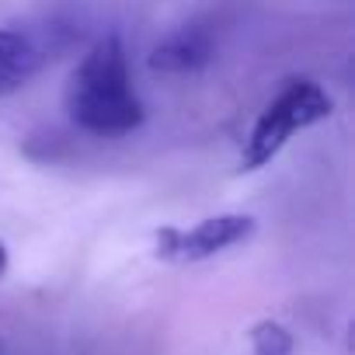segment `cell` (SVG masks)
<instances>
[{"label":"cell","instance_id":"3957f363","mask_svg":"<svg viewBox=\"0 0 355 355\" xmlns=\"http://www.w3.org/2000/svg\"><path fill=\"white\" fill-rule=\"evenodd\" d=\"M258 220L248 213H216L192 227L164 223L153 230V258L164 265H202L254 237Z\"/></svg>","mask_w":355,"mask_h":355},{"label":"cell","instance_id":"52a82bcc","mask_svg":"<svg viewBox=\"0 0 355 355\" xmlns=\"http://www.w3.org/2000/svg\"><path fill=\"white\" fill-rule=\"evenodd\" d=\"M8 268H11V251H8V244H4V241H0V282H4Z\"/></svg>","mask_w":355,"mask_h":355},{"label":"cell","instance_id":"6da1fadb","mask_svg":"<svg viewBox=\"0 0 355 355\" xmlns=\"http://www.w3.org/2000/svg\"><path fill=\"white\" fill-rule=\"evenodd\" d=\"M63 112L70 125L94 139H122L146 122V108L132 84L129 53L119 32L94 39L73 63L63 84Z\"/></svg>","mask_w":355,"mask_h":355},{"label":"cell","instance_id":"5b68a950","mask_svg":"<svg viewBox=\"0 0 355 355\" xmlns=\"http://www.w3.org/2000/svg\"><path fill=\"white\" fill-rule=\"evenodd\" d=\"M46 67V49L21 28H0V98L18 94Z\"/></svg>","mask_w":355,"mask_h":355},{"label":"cell","instance_id":"7a4b0ae2","mask_svg":"<svg viewBox=\"0 0 355 355\" xmlns=\"http://www.w3.org/2000/svg\"><path fill=\"white\" fill-rule=\"evenodd\" d=\"M331 115H334V98L327 94L324 84H317L313 77H286L254 115L241 143L237 171L254 174L268 167L300 132L327 122Z\"/></svg>","mask_w":355,"mask_h":355},{"label":"cell","instance_id":"8992f818","mask_svg":"<svg viewBox=\"0 0 355 355\" xmlns=\"http://www.w3.org/2000/svg\"><path fill=\"white\" fill-rule=\"evenodd\" d=\"M244 355H293L296 348V338L286 324L265 317V320H254L244 334Z\"/></svg>","mask_w":355,"mask_h":355},{"label":"cell","instance_id":"277c9868","mask_svg":"<svg viewBox=\"0 0 355 355\" xmlns=\"http://www.w3.org/2000/svg\"><path fill=\"white\" fill-rule=\"evenodd\" d=\"M216 60V32L202 21L171 28L146 53V70L153 77H199Z\"/></svg>","mask_w":355,"mask_h":355}]
</instances>
